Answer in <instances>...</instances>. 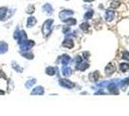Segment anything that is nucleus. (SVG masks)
<instances>
[{
    "mask_svg": "<svg viewBox=\"0 0 129 116\" xmlns=\"http://www.w3.org/2000/svg\"><path fill=\"white\" fill-rule=\"evenodd\" d=\"M52 23H53V20H51V18H49V20H47L46 22H44L43 27H42V31H43V34L46 37H48L50 34L51 28H52L51 27L52 26Z\"/></svg>",
    "mask_w": 129,
    "mask_h": 116,
    "instance_id": "f257e3e1",
    "label": "nucleus"
},
{
    "mask_svg": "<svg viewBox=\"0 0 129 116\" xmlns=\"http://www.w3.org/2000/svg\"><path fill=\"white\" fill-rule=\"evenodd\" d=\"M74 14V12L72 11V10H63V11H61L60 13H59V18L62 20V22H64L65 20H67L69 16H71Z\"/></svg>",
    "mask_w": 129,
    "mask_h": 116,
    "instance_id": "f03ea898",
    "label": "nucleus"
},
{
    "mask_svg": "<svg viewBox=\"0 0 129 116\" xmlns=\"http://www.w3.org/2000/svg\"><path fill=\"white\" fill-rule=\"evenodd\" d=\"M59 84L61 85V86L65 87V88H69V89H71L73 87L75 86V84L71 82L70 80H59Z\"/></svg>",
    "mask_w": 129,
    "mask_h": 116,
    "instance_id": "7ed1b4c3",
    "label": "nucleus"
},
{
    "mask_svg": "<svg viewBox=\"0 0 129 116\" xmlns=\"http://www.w3.org/2000/svg\"><path fill=\"white\" fill-rule=\"evenodd\" d=\"M115 18V12L113 10H107L105 12V20L107 22H112Z\"/></svg>",
    "mask_w": 129,
    "mask_h": 116,
    "instance_id": "20e7f679",
    "label": "nucleus"
},
{
    "mask_svg": "<svg viewBox=\"0 0 129 116\" xmlns=\"http://www.w3.org/2000/svg\"><path fill=\"white\" fill-rule=\"evenodd\" d=\"M42 10H43V12H45L47 14H51L53 13V8L51 7V5L49 4V3L45 4L43 7H42Z\"/></svg>",
    "mask_w": 129,
    "mask_h": 116,
    "instance_id": "39448f33",
    "label": "nucleus"
},
{
    "mask_svg": "<svg viewBox=\"0 0 129 116\" xmlns=\"http://www.w3.org/2000/svg\"><path fill=\"white\" fill-rule=\"evenodd\" d=\"M63 46L65 48H72L73 46H74V41L70 39V38H67V39H65L64 42H63Z\"/></svg>",
    "mask_w": 129,
    "mask_h": 116,
    "instance_id": "423d86ee",
    "label": "nucleus"
},
{
    "mask_svg": "<svg viewBox=\"0 0 129 116\" xmlns=\"http://www.w3.org/2000/svg\"><path fill=\"white\" fill-rule=\"evenodd\" d=\"M32 95H43L44 94V88L42 86H37L33 89V91L31 92Z\"/></svg>",
    "mask_w": 129,
    "mask_h": 116,
    "instance_id": "0eeeda50",
    "label": "nucleus"
},
{
    "mask_svg": "<svg viewBox=\"0 0 129 116\" xmlns=\"http://www.w3.org/2000/svg\"><path fill=\"white\" fill-rule=\"evenodd\" d=\"M36 23H37V20L34 16H30V18H27V23H26L27 27H33Z\"/></svg>",
    "mask_w": 129,
    "mask_h": 116,
    "instance_id": "6e6552de",
    "label": "nucleus"
},
{
    "mask_svg": "<svg viewBox=\"0 0 129 116\" xmlns=\"http://www.w3.org/2000/svg\"><path fill=\"white\" fill-rule=\"evenodd\" d=\"M8 50V44L5 42H0V54L5 53Z\"/></svg>",
    "mask_w": 129,
    "mask_h": 116,
    "instance_id": "1a4fd4ad",
    "label": "nucleus"
},
{
    "mask_svg": "<svg viewBox=\"0 0 129 116\" xmlns=\"http://www.w3.org/2000/svg\"><path fill=\"white\" fill-rule=\"evenodd\" d=\"M61 62H62V65L63 66H67L69 64V62H70V57H69V55H67V54H64V55H62V58H61Z\"/></svg>",
    "mask_w": 129,
    "mask_h": 116,
    "instance_id": "9d476101",
    "label": "nucleus"
},
{
    "mask_svg": "<svg viewBox=\"0 0 129 116\" xmlns=\"http://www.w3.org/2000/svg\"><path fill=\"white\" fill-rule=\"evenodd\" d=\"M6 14H7V8H5V7L0 8V20H2L5 18Z\"/></svg>",
    "mask_w": 129,
    "mask_h": 116,
    "instance_id": "9b49d317",
    "label": "nucleus"
},
{
    "mask_svg": "<svg viewBox=\"0 0 129 116\" xmlns=\"http://www.w3.org/2000/svg\"><path fill=\"white\" fill-rule=\"evenodd\" d=\"M114 71H115V67L112 65V64H109V65L106 67V69H105V72H106V74H109V76H110L111 74H113Z\"/></svg>",
    "mask_w": 129,
    "mask_h": 116,
    "instance_id": "f8f14e48",
    "label": "nucleus"
},
{
    "mask_svg": "<svg viewBox=\"0 0 129 116\" xmlns=\"http://www.w3.org/2000/svg\"><path fill=\"white\" fill-rule=\"evenodd\" d=\"M62 72H63V74H64L65 76H71L72 70L69 68V67L64 66V67H63V69H62Z\"/></svg>",
    "mask_w": 129,
    "mask_h": 116,
    "instance_id": "ddd939ff",
    "label": "nucleus"
},
{
    "mask_svg": "<svg viewBox=\"0 0 129 116\" xmlns=\"http://www.w3.org/2000/svg\"><path fill=\"white\" fill-rule=\"evenodd\" d=\"M108 89H109V91H110L111 93H113V94H118L117 88H116V86H115V85H114V84L109 85V86H108Z\"/></svg>",
    "mask_w": 129,
    "mask_h": 116,
    "instance_id": "4468645a",
    "label": "nucleus"
},
{
    "mask_svg": "<svg viewBox=\"0 0 129 116\" xmlns=\"http://www.w3.org/2000/svg\"><path fill=\"white\" fill-rule=\"evenodd\" d=\"M93 14H94L93 10H89L88 12H86V14H85V16H84V18H85V20H90V18H92Z\"/></svg>",
    "mask_w": 129,
    "mask_h": 116,
    "instance_id": "2eb2a0df",
    "label": "nucleus"
},
{
    "mask_svg": "<svg viewBox=\"0 0 129 116\" xmlns=\"http://www.w3.org/2000/svg\"><path fill=\"white\" fill-rule=\"evenodd\" d=\"M46 72L49 76H53L55 74V68H53V67H48L47 70H46Z\"/></svg>",
    "mask_w": 129,
    "mask_h": 116,
    "instance_id": "dca6fc26",
    "label": "nucleus"
},
{
    "mask_svg": "<svg viewBox=\"0 0 129 116\" xmlns=\"http://www.w3.org/2000/svg\"><path fill=\"white\" fill-rule=\"evenodd\" d=\"M65 23H67L68 25H75L76 23H77V20H75V18H67V20H64Z\"/></svg>",
    "mask_w": 129,
    "mask_h": 116,
    "instance_id": "f3484780",
    "label": "nucleus"
},
{
    "mask_svg": "<svg viewBox=\"0 0 129 116\" xmlns=\"http://www.w3.org/2000/svg\"><path fill=\"white\" fill-rule=\"evenodd\" d=\"M80 27L82 30H84V31H86L87 29L90 27V25H89V23L88 22H83L81 25H80Z\"/></svg>",
    "mask_w": 129,
    "mask_h": 116,
    "instance_id": "a211bd4d",
    "label": "nucleus"
},
{
    "mask_svg": "<svg viewBox=\"0 0 129 116\" xmlns=\"http://www.w3.org/2000/svg\"><path fill=\"white\" fill-rule=\"evenodd\" d=\"M119 68H120V70L122 72H126L127 70H129V64H127V63H121Z\"/></svg>",
    "mask_w": 129,
    "mask_h": 116,
    "instance_id": "6ab92c4d",
    "label": "nucleus"
},
{
    "mask_svg": "<svg viewBox=\"0 0 129 116\" xmlns=\"http://www.w3.org/2000/svg\"><path fill=\"white\" fill-rule=\"evenodd\" d=\"M22 55L24 56L25 58H27V59H33V57H34V55H33V53L32 52H30V51H26L25 53H22Z\"/></svg>",
    "mask_w": 129,
    "mask_h": 116,
    "instance_id": "aec40b11",
    "label": "nucleus"
},
{
    "mask_svg": "<svg viewBox=\"0 0 129 116\" xmlns=\"http://www.w3.org/2000/svg\"><path fill=\"white\" fill-rule=\"evenodd\" d=\"M36 80H29V82H26V84H25V86L27 87V88H29V87H31L34 83H35Z\"/></svg>",
    "mask_w": 129,
    "mask_h": 116,
    "instance_id": "412c9836",
    "label": "nucleus"
},
{
    "mask_svg": "<svg viewBox=\"0 0 129 116\" xmlns=\"http://www.w3.org/2000/svg\"><path fill=\"white\" fill-rule=\"evenodd\" d=\"M122 58L125 59V60H129V52L128 51H124L122 53Z\"/></svg>",
    "mask_w": 129,
    "mask_h": 116,
    "instance_id": "4be33fe9",
    "label": "nucleus"
},
{
    "mask_svg": "<svg viewBox=\"0 0 129 116\" xmlns=\"http://www.w3.org/2000/svg\"><path fill=\"white\" fill-rule=\"evenodd\" d=\"M34 11H35L34 6H29V7L27 8V13H28V14H32V13H34Z\"/></svg>",
    "mask_w": 129,
    "mask_h": 116,
    "instance_id": "5701e85b",
    "label": "nucleus"
},
{
    "mask_svg": "<svg viewBox=\"0 0 129 116\" xmlns=\"http://www.w3.org/2000/svg\"><path fill=\"white\" fill-rule=\"evenodd\" d=\"M119 5H120V3L119 2H113L112 3V5H111V7L112 8H114V9H115V8H118L119 7Z\"/></svg>",
    "mask_w": 129,
    "mask_h": 116,
    "instance_id": "b1692460",
    "label": "nucleus"
},
{
    "mask_svg": "<svg viewBox=\"0 0 129 116\" xmlns=\"http://www.w3.org/2000/svg\"><path fill=\"white\" fill-rule=\"evenodd\" d=\"M18 66H19V65H17V64L15 63V62L13 63V67H14V68L16 69V70H17V71H18V72H22V68H19Z\"/></svg>",
    "mask_w": 129,
    "mask_h": 116,
    "instance_id": "393cba45",
    "label": "nucleus"
},
{
    "mask_svg": "<svg viewBox=\"0 0 129 116\" xmlns=\"http://www.w3.org/2000/svg\"><path fill=\"white\" fill-rule=\"evenodd\" d=\"M69 31H70V27H67V26H66V27H64V28H63V33H66V32H69Z\"/></svg>",
    "mask_w": 129,
    "mask_h": 116,
    "instance_id": "a878e982",
    "label": "nucleus"
},
{
    "mask_svg": "<svg viewBox=\"0 0 129 116\" xmlns=\"http://www.w3.org/2000/svg\"><path fill=\"white\" fill-rule=\"evenodd\" d=\"M85 2H93V1H95V0H84Z\"/></svg>",
    "mask_w": 129,
    "mask_h": 116,
    "instance_id": "bb28decb",
    "label": "nucleus"
},
{
    "mask_svg": "<svg viewBox=\"0 0 129 116\" xmlns=\"http://www.w3.org/2000/svg\"><path fill=\"white\" fill-rule=\"evenodd\" d=\"M3 94H5V92H4V91H1V90H0V95H3Z\"/></svg>",
    "mask_w": 129,
    "mask_h": 116,
    "instance_id": "cd10ccee",
    "label": "nucleus"
}]
</instances>
